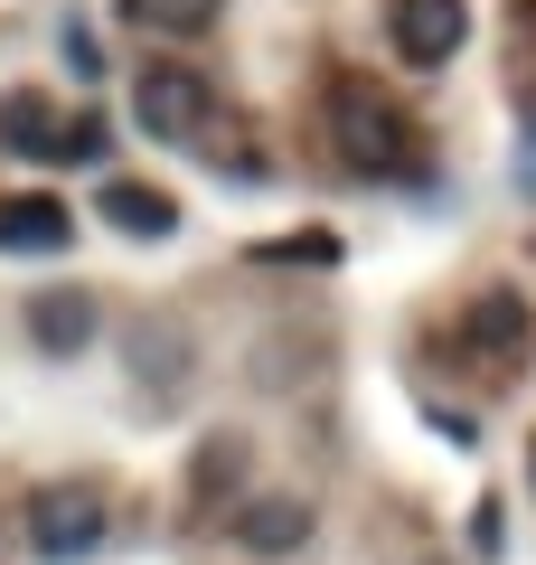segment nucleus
Returning <instances> with one entry per match:
<instances>
[{
	"label": "nucleus",
	"instance_id": "nucleus-1",
	"mask_svg": "<svg viewBox=\"0 0 536 565\" xmlns=\"http://www.w3.org/2000/svg\"><path fill=\"white\" fill-rule=\"evenodd\" d=\"M330 151L357 170V180H396V170L415 161V132H405V114L367 76H339L330 85Z\"/></svg>",
	"mask_w": 536,
	"mask_h": 565
},
{
	"label": "nucleus",
	"instance_id": "nucleus-2",
	"mask_svg": "<svg viewBox=\"0 0 536 565\" xmlns=\"http://www.w3.org/2000/svg\"><path fill=\"white\" fill-rule=\"evenodd\" d=\"M104 537H114V509H104L95 481H57V490L29 500V556L85 565V556H104Z\"/></svg>",
	"mask_w": 536,
	"mask_h": 565
},
{
	"label": "nucleus",
	"instance_id": "nucleus-3",
	"mask_svg": "<svg viewBox=\"0 0 536 565\" xmlns=\"http://www.w3.org/2000/svg\"><path fill=\"white\" fill-rule=\"evenodd\" d=\"M132 122L151 141H189V132H207V76L199 66H141V85H132Z\"/></svg>",
	"mask_w": 536,
	"mask_h": 565
},
{
	"label": "nucleus",
	"instance_id": "nucleus-4",
	"mask_svg": "<svg viewBox=\"0 0 536 565\" xmlns=\"http://www.w3.org/2000/svg\"><path fill=\"white\" fill-rule=\"evenodd\" d=\"M386 39L405 66H452L471 39V0H386Z\"/></svg>",
	"mask_w": 536,
	"mask_h": 565
},
{
	"label": "nucleus",
	"instance_id": "nucleus-5",
	"mask_svg": "<svg viewBox=\"0 0 536 565\" xmlns=\"http://www.w3.org/2000/svg\"><path fill=\"white\" fill-rule=\"evenodd\" d=\"M95 330H104V311H95V292H85V282H57V292H39V302H29V349H47V359L95 349Z\"/></svg>",
	"mask_w": 536,
	"mask_h": 565
},
{
	"label": "nucleus",
	"instance_id": "nucleus-6",
	"mask_svg": "<svg viewBox=\"0 0 536 565\" xmlns=\"http://www.w3.org/2000/svg\"><path fill=\"white\" fill-rule=\"evenodd\" d=\"M76 245V207L29 189V199H0V255H66Z\"/></svg>",
	"mask_w": 536,
	"mask_h": 565
},
{
	"label": "nucleus",
	"instance_id": "nucleus-7",
	"mask_svg": "<svg viewBox=\"0 0 536 565\" xmlns=\"http://www.w3.org/2000/svg\"><path fill=\"white\" fill-rule=\"evenodd\" d=\"M236 537L255 546V556H292V546H311V509H301V500H245L236 509Z\"/></svg>",
	"mask_w": 536,
	"mask_h": 565
},
{
	"label": "nucleus",
	"instance_id": "nucleus-8",
	"mask_svg": "<svg viewBox=\"0 0 536 565\" xmlns=\"http://www.w3.org/2000/svg\"><path fill=\"white\" fill-rule=\"evenodd\" d=\"M104 226H122V236L151 245V236H170V226H179V207L160 199V189H141V180H104Z\"/></svg>",
	"mask_w": 536,
	"mask_h": 565
},
{
	"label": "nucleus",
	"instance_id": "nucleus-9",
	"mask_svg": "<svg viewBox=\"0 0 536 565\" xmlns=\"http://www.w3.org/2000/svg\"><path fill=\"white\" fill-rule=\"evenodd\" d=\"M47 141H57V104L39 85H10L0 95V151H47Z\"/></svg>",
	"mask_w": 536,
	"mask_h": 565
},
{
	"label": "nucleus",
	"instance_id": "nucleus-10",
	"mask_svg": "<svg viewBox=\"0 0 536 565\" xmlns=\"http://www.w3.org/2000/svg\"><path fill=\"white\" fill-rule=\"evenodd\" d=\"M122 20L141 39H199V29H217V0H122Z\"/></svg>",
	"mask_w": 536,
	"mask_h": 565
},
{
	"label": "nucleus",
	"instance_id": "nucleus-11",
	"mask_svg": "<svg viewBox=\"0 0 536 565\" xmlns=\"http://www.w3.org/2000/svg\"><path fill=\"white\" fill-rule=\"evenodd\" d=\"M471 340L480 349H517L527 340V302H517V292H480L471 302Z\"/></svg>",
	"mask_w": 536,
	"mask_h": 565
},
{
	"label": "nucleus",
	"instance_id": "nucleus-12",
	"mask_svg": "<svg viewBox=\"0 0 536 565\" xmlns=\"http://www.w3.org/2000/svg\"><path fill=\"white\" fill-rule=\"evenodd\" d=\"M47 161H104V114H66L57 141H47Z\"/></svg>",
	"mask_w": 536,
	"mask_h": 565
},
{
	"label": "nucleus",
	"instance_id": "nucleus-13",
	"mask_svg": "<svg viewBox=\"0 0 536 565\" xmlns=\"http://www.w3.org/2000/svg\"><path fill=\"white\" fill-rule=\"evenodd\" d=\"M264 264H339V236H292V245H264Z\"/></svg>",
	"mask_w": 536,
	"mask_h": 565
},
{
	"label": "nucleus",
	"instance_id": "nucleus-14",
	"mask_svg": "<svg viewBox=\"0 0 536 565\" xmlns=\"http://www.w3.org/2000/svg\"><path fill=\"white\" fill-rule=\"evenodd\" d=\"M527 481H536V452H527Z\"/></svg>",
	"mask_w": 536,
	"mask_h": 565
}]
</instances>
